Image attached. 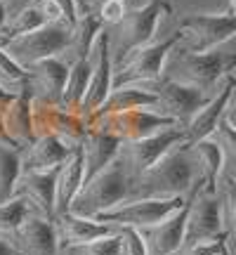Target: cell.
Here are the masks:
<instances>
[{"mask_svg":"<svg viewBox=\"0 0 236 255\" xmlns=\"http://www.w3.org/2000/svg\"><path fill=\"white\" fill-rule=\"evenodd\" d=\"M194 156L189 151V144L175 146L170 154H165L154 168L132 180L130 199L139 196H156V199H173V196H187L199 175L194 170Z\"/></svg>","mask_w":236,"mask_h":255,"instance_id":"6da1fadb","label":"cell"},{"mask_svg":"<svg viewBox=\"0 0 236 255\" xmlns=\"http://www.w3.org/2000/svg\"><path fill=\"white\" fill-rule=\"evenodd\" d=\"M130 189H132V177L127 173L123 158L118 156L114 163H109L102 173L95 175L90 182L83 184L69 213L83 215V218H95L97 213L116 208L123 201L130 199Z\"/></svg>","mask_w":236,"mask_h":255,"instance_id":"7a4b0ae2","label":"cell"},{"mask_svg":"<svg viewBox=\"0 0 236 255\" xmlns=\"http://www.w3.org/2000/svg\"><path fill=\"white\" fill-rule=\"evenodd\" d=\"M182 43V33L175 31L173 36L156 40L149 45L132 50L127 57L114 66V88H123V85H154L163 78L168 57L175 47Z\"/></svg>","mask_w":236,"mask_h":255,"instance_id":"3957f363","label":"cell"},{"mask_svg":"<svg viewBox=\"0 0 236 255\" xmlns=\"http://www.w3.org/2000/svg\"><path fill=\"white\" fill-rule=\"evenodd\" d=\"M187 196H173V199H156V196H139V199H127L120 206L104 213H97L92 220L104 222L109 227H132V229H149L168 220L173 213L184 206Z\"/></svg>","mask_w":236,"mask_h":255,"instance_id":"277c9868","label":"cell"},{"mask_svg":"<svg viewBox=\"0 0 236 255\" xmlns=\"http://www.w3.org/2000/svg\"><path fill=\"white\" fill-rule=\"evenodd\" d=\"M236 71V55L234 52H187L182 50L177 57V73L173 78L187 85H194L203 92H213L222 78Z\"/></svg>","mask_w":236,"mask_h":255,"instance_id":"5b68a950","label":"cell"},{"mask_svg":"<svg viewBox=\"0 0 236 255\" xmlns=\"http://www.w3.org/2000/svg\"><path fill=\"white\" fill-rule=\"evenodd\" d=\"M182 40H187V52H213L236 36V14L232 12H194L182 17Z\"/></svg>","mask_w":236,"mask_h":255,"instance_id":"8992f818","label":"cell"},{"mask_svg":"<svg viewBox=\"0 0 236 255\" xmlns=\"http://www.w3.org/2000/svg\"><path fill=\"white\" fill-rule=\"evenodd\" d=\"M170 2L168 0H146L144 5L132 7L125 12L123 21L118 24L120 33H118L116 43V57H114V66H116L123 57H127L132 50L154 43V33L158 28V21L163 19V14L170 12Z\"/></svg>","mask_w":236,"mask_h":255,"instance_id":"52a82bcc","label":"cell"},{"mask_svg":"<svg viewBox=\"0 0 236 255\" xmlns=\"http://www.w3.org/2000/svg\"><path fill=\"white\" fill-rule=\"evenodd\" d=\"M73 43V28L64 21L57 24H45L33 33L24 38H17L14 43H9L5 50L7 55L19 64V66H31V64L47 59V57H59L62 52L71 50Z\"/></svg>","mask_w":236,"mask_h":255,"instance_id":"ba28073f","label":"cell"},{"mask_svg":"<svg viewBox=\"0 0 236 255\" xmlns=\"http://www.w3.org/2000/svg\"><path fill=\"white\" fill-rule=\"evenodd\" d=\"M187 144V130L182 126L165 128L158 130L154 135L144 137V139H135V142H123L120 144V158L125 163L130 177L135 180L149 168H154L165 154H170L175 146Z\"/></svg>","mask_w":236,"mask_h":255,"instance_id":"9c48e42d","label":"cell"},{"mask_svg":"<svg viewBox=\"0 0 236 255\" xmlns=\"http://www.w3.org/2000/svg\"><path fill=\"white\" fill-rule=\"evenodd\" d=\"M225 234V220H222V199L218 194H210L196 180L194 189L189 191V215H187V239L184 244L222 239Z\"/></svg>","mask_w":236,"mask_h":255,"instance_id":"30bf717a","label":"cell"},{"mask_svg":"<svg viewBox=\"0 0 236 255\" xmlns=\"http://www.w3.org/2000/svg\"><path fill=\"white\" fill-rule=\"evenodd\" d=\"M175 126H180V123L154 109H132V111H123V114H111V116H102V119H95L90 123V128L107 130L111 135H116L120 142L144 139V137L154 135L158 130Z\"/></svg>","mask_w":236,"mask_h":255,"instance_id":"8fae6325","label":"cell"},{"mask_svg":"<svg viewBox=\"0 0 236 255\" xmlns=\"http://www.w3.org/2000/svg\"><path fill=\"white\" fill-rule=\"evenodd\" d=\"M149 88L158 95V114L175 119L182 128H187V123L196 116V111L210 100L208 92L182 81H175V78H165V81L161 78Z\"/></svg>","mask_w":236,"mask_h":255,"instance_id":"7c38bea8","label":"cell"},{"mask_svg":"<svg viewBox=\"0 0 236 255\" xmlns=\"http://www.w3.org/2000/svg\"><path fill=\"white\" fill-rule=\"evenodd\" d=\"M90 62H92V81H90L88 97H85L81 109L85 126L90 123L92 116L97 114V109L109 97V92L114 90V52H111V36L107 31H102L97 36V40H95Z\"/></svg>","mask_w":236,"mask_h":255,"instance_id":"4fadbf2b","label":"cell"},{"mask_svg":"<svg viewBox=\"0 0 236 255\" xmlns=\"http://www.w3.org/2000/svg\"><path fill=\"white\" fill-rule=\"evenodd\" d=\"M33 128L38 135H55L71 149L81 146L88 126L81 114L64 109L59 104H36L33 102Z\"/></svg>","mask_w":236,"mask_h":255,"instance_id":"5bb4252c","label":"cell"},{"mask_svg":"<svg viewBox=\"0 0 236 255\" xmlns=\"http://www.w3.org/2000/svg\"><path fill=\"white\" fill-rule=\"evenodd\" d=\"M71 64H66L59 57H47L40 62L26 66L28 73V90L36 104H59L66 90Z\"/></svg>","mask_w":236,"mask_h":255,"instance_id":"9a60e30c","label":"cell"},{"mask_svg":"<svg viewBox=\"0 0 236 255\" xmlns=\"http://www.w3.org/2000/svg\"><path fill=\"white\" fill-rule=\"evenodd\" d=\"M12 248L19 255H62L55 220L45 218V215H38V213L31 210L26 215V220L14 232Z\"/></svg>","mask_w":236,"mask_h":255,"instance_id":"2e32d148","label":"cell"},{"mask_svg":"<svg viewBox=\"0 0 236 255\" xmlns=\"http://www.w3.org/2000/svg\"><path fill=\"white\" fill-rule=\"evenodd\" d=\"M59 168L19 173L14 196H21L33 213L55 220V194H57V175H59Z\"/></svg>","mask_w":236,"mask_h":255,"instance_id":"e0dca14e","label":"cell"},{"mask_svg":"<svg viewBox=\"0 0 236 255\" xmlns=\"http://www.w3.org/2000/svg\"><path fill=\"white\" fill-rule=\"evenodd\" d=\"M234 90H236V73L227 76L225 83H222V88H220L213 97H210L199 111H196V116L187 123V144L191 142H199L203 137H210L215 132V128L222 119H225V114H227L229 104H232V97H234Z\"/></svg>","mask_w":236,"mask_h":255,"instance_id":"ac0fdd59","label":"cell"},{"mask_svg":"<svg viewBox=\"0 0 236 255\" xmlns=\"http://www.w3.org/2000/svg\"><path fill=\"white\" fill-rule=\"evenodd\" d=\"M187 215H189V194L177 213L154 227L142 229L149 255H177L187 239Z\"/></svg>","mask_w":236,"mask_h":255,"instance_id":"d6986e66","label":"cell"},{"mask_svg":"<svg viewBox=\"0 0 236 255\" xmlns=\"http://www.w3.org/2000/svg\"><path fill=\"white\" fill-rule=\"evenodd\" d=\"M120 139L100 128H88L81 142L83 161H85V182H90L97 173H102L109 163L120 156Z\"/></svg>","mask_w":236,"mask_h":255,"instance_id":"ffe728a7","label":"cell"},{"mask_svg":"<svg viewBox=\"0 0 236 255\" xmlns=\"http://www.w3.org/2000/svg\"><path fill=\"white\" fill-rule=\"evenodd\" d=\"M57 239H59V251H69V248L90 244L95 239H102L116 232L114 227L97 222L92 218H83V215H73V213H62L55 218Z\"/></svg>","mask_w":236,"mask_h":255,"instance_id":"44dd1931","label":"cell"},{"mask_svg":"<svg viewBox=\"0 0 236 255\" xmlns=\"http://www.w3.org/2000/svg\"><path fill=\"white\" fill-rule=\"evenodd\" d=\"M73 149L55 135H38L28 146L21 149V173L26 170H50L69 161Z\"/></svg>","mask_w":236,"mask_h":255,"instance_id":"7402d4cb","label":"cell"},{"mask_svg":"<svg viewBox=\"0 0 236 255\" xmlns=\"http://www.w3.org/2000/svg\"><path fill=\"white\" fill-rule=\"evenodd\" d=\"M2 123H5V132H7L9 139H12L19 149L28 146L36 139V128H33V97H31V90H28V88L21 92V95H17V97L2 109Z\"/></svg>","mask_w":236,"mask_h":255,"instance_id":"603a6c76","label":"cell"},{"mask_svg":"<svg viewBox=\"0 0 236 255\" xmlns=\"http://www.w3.org/2000/svg\"><path fill=\"white\" fill-rule=\"evenodd\" d=\"M132 109H154L158 111V95L146 85H123V88H114L109 92V97L104 100L97 114L92 116L102 119V116H111V114H123V111H132ZM90 121V123H92ZM88 123V128H90Z\"/></svg>","mask_w":236,"mask_h":255,"instance_id":"cb8c5ba5","label":"cell"},{"mask_svg":"<svg viewBox=\"0 0 236 255\" xmlns=\"http://www.w3.org/2000/svg\"><path fill=\"white\" fill-rule=\"evenodd\" d=\"M189 151L194 156L196 165H199L201 187L210 191V194H218L220 175L225 170V161H227V156L222 151V146L218 144V139L215 137H203L199 142H191Z\"/></svg>","mask_w":236,"mask_h":255,"instance_id":"d4e9b609","label":"cell"},{"mask_svg":"<svg viewBox=\"0 0 236 255\" xmlns=\"http://www.w3.org/2000/svg\"><path fill=\"white\" fill-rule=\"evenodd\" d=\"M85 184V161H83L81 146L73 149L69 161L59 168L57 175V194H55V218L62 213H69L73 199Z\"/></svg>","mask_w":236,"mask_h":255,"instance_id":"484cf974","label":"cell"},{"mask_svg":"<svg viewBox=\"0 0 236 255\" xmlns=\"http://www.w3.org/2000/svg\"><path fill=\"white\" fill-rule=\"evenodd\" d=\"M90 81H92V62L90 59H73L71 71H69V81H66V90H64L62 97L64 109L81 114L83 102H85L88 90H90Z\"/></svg>","mask_w":236,"mask_h":255,"instance_id":"4316f807","label":"cell"},{"mask_svg":"<svg viewBox=\"0 0 236 255\" xmlns=\"http://www.w3.org/2000/svg\"><path fill=\"white\" fill-rule=\"evenodd\" d=\"M45 24H50L45 19V14L40 12L38 5H26V7H21L14 14L12 21H7L2 31H0V47H7L9 43H14L17 38H24L28 33H33L38 28H43Z\"/></svg>","mask_w":236,"mask_h":255,"instance_id":"83f0119b","label":"cell"},{"mask_svg":"<svg viewBox=\"0 0 236 255\" xmlns=\"http://www.w3.org/2000/svg\"><path fill=\"white\" fill-rule=\"evenodd\" d=\"M104 31V24L97 14H81L78 21L73 24V52H76V59H90L92 47H95V40Z\"/></svg>","mask_w":236,"mask_h":255,"instance_id":"f1b7e54d","label":"cell"},{"mask_svg":"<svg viewBox=\"0 0 236 255\" xmlns=\"http://www.w3.org/2000/svg\"><path fill=\"white\" fill-rule=\"evenodd\" d=\"M19 173H21V149L0 144V203L14 196Z\"/></svg>","mask_w":236,"mask_h":255,"instance_id":"f546056e","label":"cell"},{"mask_svg":"<svg viewBox=\"0 0 236 255\" xmlns=\"http://www.w3.org/2000/svg\"><path fill=\"white\" fill-rule=\"evenodd\" d=\"M28 213L31 208L21 196H12L9 201L0 203V241H7L12 246V237L19 229V225L26 220Z\"/></svg>","mask_w":236,"mask_h":255,"instance_id":"4dcf8cb0","label":"cell"},{"mask_svg":"<svg viewBox=\"0 0 236 255\" xmlns=\"http://www.w3.org/2000/svg\"><path fill=\"white\" fill-rule=\"evenodd\" d=\"M0 85L12 95H21L28 88V73L7 55L5 47H0Z\"/></svg>","mask_w":236,"mask_h":255,"instance_id":"1f68e13d","label":"cell"},{"mask_svg":"<svg viewBox=\"0 0 236 255\" xmlns=\"http://www.w3.org/2000/svg\"><path fill=\"white\" fill-rule=\"evenodd\" d=\"M222 220H225V234H227V246L236 255V187L227 177L225 191H222Z\"/></svg>","mask_w":236,"mask_h":255,"instance_id":"d6a6232c","label":"cell"},{"mask_svg":"<svg viewBox=\"0 0 236 255\" xmlns=\"http://www.w3.org/2000/svg\"><path fill=\"white\" fill-rule=\"evenodd\" d=\"M71 255H120V237H118V229L111 232L107 237L95 239L90 244H83V246L69 248Z\"/></svg>","mask_w":236,"mask_h":255,"instance_id":"836d02e7","label":"cell"},{"mask_svg":"<svg viewBox=\"0 0 236 255\" xmlns=\"http://www.w3.org/2000/svg\"><path fill=\"white\" fill-rule=\"evenodd\" d=\"M118 237H120V255H149L146 241L139 229L118 227Z\"/></svg>","mask_w":236,"mask_h":255,"instance_id":"e575fe53","label":"cell"},{"mask_svg":"<svg viewBox=\"0 0 236 255\" xmlns=\"http://www.w3.org/2000/svg\"><path fill=\"white\" fill-rule=\"evenodd\" d=\"M210 137H215V139H218V144L222 146V151H225L227 158L236 161V128L232 126L227 119L220 121L218 128H215V132H213Z\"/></svg>","mask_w":236,"mask_h":255,"instance_id":"d590c367","label":"cell"},{"mask_svg":"<svg viewBox=\"0 0 236 255\" xmlns=\"http://www.w3.org/2000/svg\"><path fill=\"white\" fill-rule=\"evenodd\" d=\"M227 237L210 239V241H196V244H184L177 255H220Z\"/></svg>","mask_w":236,"mask_h":255,"instance_id":"8d00e7d4","label":"cell"},{"mask_svg":"<svg viewBox=\"0 0 236 255\" xmlns=\"http://www.w3.org/2000/svg\"><path fill=\"white\" fill-rule=\"evenodd\" d=\"M125 12H127L125 2H120V0H104L97 17L102 19V24H114V26H118V24L123 21V17H125Z\"/></svg>","mask_w":236,"mask_h":255,"instance_id":"74e56055","label":"cell"},{"mask_svg":"<svg viewBox=\"0 0 236 255\" xmlns=\"http://www.w3.org/2000/svg\"><path fill=\"white\" fill-rule=\"evenodd\" d=\"M38 7H40V12L45 14V19L50 21V24H57V21H64V12H62V7L57 5L55 0H38L36 2ZM66 24V21H64Z\"/></svg>","mask_w":236,"mask_h":255,"instance_id":"f35d334b","label":"cell"},{"mask_svg":"<svg viewBox=\"0 0 236 255\" xmlns=\"http://www.w3.org/2000/svg\"><path fill=\"white\" fill-rule=\"evenodd\" d=\"M14 97H17V95H12L9 90H5V88L0 85V114H2V109H5V107H7V104L14 100Z\"/></svg>","mask_w":236,"mask_h":255,"instance_id":"ab89813d","label":"cell"},{"mask_svg":"<svg viewBox=\"0 0 236 255\" xmlns=\"http://www.w3.org/2000/svg\"><path fill=\"white\" fill-rule=\"evenodd\" d=\"M0 144H7V146H17L12 139H9V135L5 132V123H2V114H0ZM19 149V146H17Z\"/></svg>","mask_w":236,"mask_h":255,"instance_id":"60d3db41","label":"cell"},{"mask_svg":"<svg viewBox=\"0 0 236 255\" xmlns=\"http://www.w3.org/2000/svg\"><path fill=\"white\" fill-rule=\"evenodd\" d=\"M7 24V5L0 0V31H2V26Z\"/></svg>","mask_w":236,"mask_h":255,"instance_id":"b9f144b4","label":"cell"},{"mask_svg":"<svg viewBox=\"0 0 236 255\" xmlns=\"http://www.w3.org/2000/svg\"><path fill=\"white\" fill-rule=\"evenodd\" d=\"M225 119H227L229 123L236 128V104H229V109H227V114H225Z\"/></svg>","mask_w":236,"mask_h":255,"instance_id":"7bdbcfd3","label":"cell"},{"mask_svg":"<svg viewBox=\"0 0 236 255\" xmlns=\"http://www.w3.org/2000/svg\"><path fill=\"white\" fill-rule=\"evenodd\" d=\"M0 255H19V253L12 246H9L7 241H0Z\"/></svg>","mask_w":236,"mask_h":255,"instance_id":"ee69618b","label":"cell"},{"mask_svg":"<svg viewBox=\"0 0 236 255\" xmlns=\"http://www.w3.org/2000/svg\"><path fill=\"white\" fill-rule=\"evenodd\" d=\"M220 255H234V253H232V251H229L227 241H225V246H222V251H220Z\"/></svg>","mask_w":236,"mask_h":255,"instance_id":"f6af8a7d","label":"cell"},{"mask_svg":"<svg viewBox=\"0 0 236 255\" xmlns=\"http://www.w3.org/2000/svg\"><path fill=\"white\" fill-rule=\"evenodd\" d=\"M229 12H232V14H236V0H229Z\"/></svg>","mask_w":236,"mask_h":255,"instance_id":"bcb514c9","label":"cell"},{"mask_svg":"<svg viewBox=\"0 0 236 255\" xmlns=\"http://www.w3.org/2000/svg\"><path fill=\"white\" fill-rule=\"evenodd\" d=\"M229 180H232V182H234V187H236V168L232 170V173H229Z\"/></svg>","mask_w":236,"mask_h":255,"instance_id":"7dc6e473","label":"cell"},{"mask_svg":"<svg viewBox=\"0 0 236 255\" xmlns=\"http://www.w3.org/2000/svg\"><path fill=\"white\" fill-rule=\"evenodd\" d=\"M26 2H28V5H36V2H38V0H26Z\"/></svg>","mask_w":236,"mask_h":255,"instance_id":"c3c4849f","label":"cell"},{"mask_svg":"<svg viewBox=\"0 0 236 255\" xmlns=\"http://www.w3.org/2000/svg\"><path fill=\"white\" fill-rule=\"evenodd\" d=\"M81 2H83V5H85V7H88V2H85V0H81Z\"/></svg>","mask_w":236,"mask_h":255,"instance_id":"681fc988","label":"cell"},{"mask_svg":"<svg viewBox=\"0 0 236 255\" xmlns=\"http://www.w3.org/2000/svg\"><path fill=\"white\" fill-rule=\"evenodd\" d=\"M66 255H71V253H69V251H66Z\"/></svg>","mask_w":236,"mask_h":255,"instance_id":"f907efd6","label":"cell"},{"mask_svg":"<svg viewBox=\"0 0 236 255\" xmlns=\"http://www.w3.org/2000/svg\"><path fill=\"white\" fill-rule=\"evenodd\" d=\"M120 2H125V0H120Z\"/></svg>","mask_w":236,"mask_h":255,"instance_id":"816d5d0a","label":"cell"},{"mask_svg":"<svg viewBox=\"0 0 236 255\" xmlns=\"http://www.w3.org/2000/svg\"><path fill=\"white\" fill-rule=\"evenodd\" d=\"M85 2H90V0H85Z\"/></svg>","mask_w":236,"mask_h":255,"instance_id":"f5cc1de1","label":"cell"},{"mask_svg":"<svg viewBox=\"0 0 236 255\" xmlns=\"http://www.w3.org/2000/svg\"><path fill=\"white\" fill-rule=\"evenodd\" d=\"M2 2H5V0H2Z\"/></svg>","mask_w":236,"mask_h":255,"instance_id":"db71d44e","label":"cell"}]
</instances>
